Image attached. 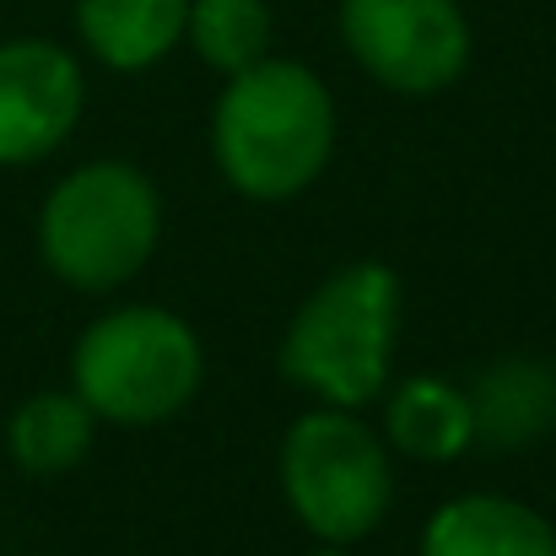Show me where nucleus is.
Instances as JSON below:
<instances>
[{
	"instance_id": "8",
	"label": "nucleus",
	"mask_w": 556,
	"mask_h": 556,
	"mask_svg": "<svg viewBox=\"0 0 556 556\" xmlns=\"http://www.w3.org/2000/svg\"><path fill=\"white\" fill-rule=\"evenodd\" d=\"M421 556H556V530L530 503L470 492L427 519Z\"/></svg>"
},
{
	"instance_id": "1",
	"label": "nucleus",
	"mask_w": 556,
	"mask_h": 556,
	"mask_svg": "<svg viewBox=\"0 0 556 556\" xmlns=\"http://www.w3.org/2000/svg\"><path fill=\"white\" fill-rule=\"evenodd\" d=\"M211 152L238 194L292 200L336 152V98L308 65L265 54L227 76L211 114Z\"/></svg>"
},
{
	"instance_id": "7",
	"label": "nucleus",
	"mask_w": 556,
	"mask_h": 556,
	"mask_svg": "<svg viewBox=\"0 0 556 556\" xmlns=\"http://www.w3.org/2000/svg\"><path fill=\"white\" fill-rule=\"evenodd\" d=\"M81 65L49 38L0 43V168L49 157L81 119Z\"/></svg>"
},
{
	"instance_id": "10",
	"label": "nucleus",
	"mask_w": 556,
	"mask_h": 556,
	"mask_svg": "<svg viewBox=\"0 0 556 556\" xmlns=\"http://www.w3.org/2000/svg\"><path fill=\"white\" fill-rule=\"evenodd\" d=\"M189 0H76L81 43L109 71H147L185 38Z\"/></svg>"
},
{
	"instance_id": "12",
	"label": "nucleus",
	"mask_w": 556,
	"mask_h": 556,
	"mask_svg": "<svg viewBox=\"0 0 556 556\" xmlns=\"http://www.w3.org/2000/svg\"><path fill=\"white\" fill-rule=\"evenodd\" d=\"M92 405L71 389H49V394H33L16 405L11 427H5V443H11V459L27 470V476H65L87 459L92 448Z\"/></svg>"
},
{
	"instance_id": "6",
	"label": "nucleus",
	"mask_w": 556,
	"mask_h": 556,
	"mask_svg": "<svg viewBox=\"0 0 556 556\" xmlns=\"http://www.w3.org/2000/svg\"><path fill=\"white\" fill-rule=\"evenodd\" d=\"M341 38L389 92H443L470 65L459 0H341Z\"/></svg>"
},
{
	"instance_id": "5",
	"label": "nucleus",
	"mask_w": 556,
	"mask_h": 556,
	"mask_svg": "<svg viewBox=\"0 0 556 556\" xmlns=\"http://www.w3.org/2000/svg\"><path fill=\"white\" fill-rule=\"evenodd\" d=\"M281 492L308 535L352 546L389 514V454L383 438L346 405L308 410L281 443Z\"/></svg>"
},
{
	"instance_id": "4",
	"label": "nucleus",
	"mask_w": 556,
	"mask_h": 556,
	"mask_svg": "<svg viewBox=\"0 0 556 556\" xmlns=\"http://www.w3.org/2000/svg\"><path fill=\"white\" fill-rule=\"evenodd\" d=\"M71 378L98 421L157 427V421L179 416L200 394L205 352H200V336L179 314L136 303V308L103 314L76 341Z\"/></svg>"
},
{
	"instance_id": "13",
	"label": "nucleus",
	"mask_w": 556,
	"mask_h": 556,
	"mask_svg": "<svg viewBox=\"0 0 556 556\" xmlns=\"http://www.w3.org/2000/svg\"><path fill=\"white\" fill-rule=\"evenodd\" d=\"M185 38L211 71L238 76L270 54V5L265 0H189Z\"/></svg>"
},
{
	"instance_id": "2",
	"label": "nucleus",
	"mask_w": 556,
	"mask_h": 556,
	"mask_svg": "<svg viewBox=\"0 0 556 556\" xmlns=\"http://www.w3.org/2000/svg\"><path fill=\"white\" fill-rule=\"evenodd\" d=\"M400 336V281L389 265L357 260L336 270L287 325L281 372L319 394L325 405L363 410L389 383V357Z\"/></svg>"
},
{
	"instance_id": "3",
	"label": "nucleus",
	"mask_w": 556,
	"mask_h": 556,
	"mask_svg": "<svg viewBox=\"0 0 556 556\" xmlns=\"http://www.w3.org/2000/svg\"><path fill=\"white\" fill-rule=\"evenodd\" d=\"M163 232V200L130 163H87L49 189L38 211L43 265L76 292H109L130 281Z\"/></svg>"
},
{
	"instance_id": "9",
	"label": "nucleus",
	"mask_w": 556,
	"mask_h": 556,
	"mask_svg": "<svg viewBox=\"0 0 556 556\" xmlns=\"http://www.w3.org/2000/svg\"><path fill=\"white\" fill-rule=\"evenodd\" d=\"M383 432L400 454L427 459V465H448L476 443L470 394L438 372H416L383 400Z\"/></svg>"
},
{
	"instance_id": "11",
	"label": "nucleus",
	"mask_w": 556,
	"mask_h": 556,
	"mask_svg": "<svg viewBox=\"0 0 556 556\" xmlns=\"http://www.w3.org/2000/svg\"><path fill=\"white\" fill-rule=\"evenodd\" d=\"M465 394H470L476 438H486V443L519 448V443L541 438L546 427H556V378L546 363H530V357L492 363Z\"/></svg>"
},
{
	"instance_id": "14",
	"label": "nucleus",
	"mask_w": 556,
	"mask_h": 556,
	"mask_svg": "<svg viewBox=\"0 0 556 556\" xmlns=\"http://www.w3.org/2000/svg\"><path fill=\"white\" fill-rule=\"evenodd\" d=\"M314 556H346V552H341V546H319Z\"/></svg>"
}]
</instances>
